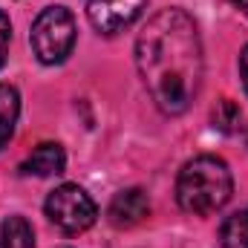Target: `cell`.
<instances>
[{"instance_id":"6da1fadb","label":"cell","mask_w":248,"mask_h":248,"mask_svg":"<svg viewBox=\"0 0 248 248\" xmlns=\"http://www.w3.org/2000/svg\"><path fill=\"white\" fill-rule=\"evenodd\" d=\"M136 66L165 116H182L202 87V41L185 9L156 12L136 38Z\"/></svg>"},{"instance_id":"7a4b0ae2","label":"cell","mask_w":248,"mask_h":248,"mask_svg":"<svg viewBox=\"0 0 248 248\" xmlns=\"http://www.w3.org/2000/svg\"><path fill=\"white\" fill-rule=\"evenodd\" d=\"M234 193V176L219 156H196L179 170L176 202L179 208L196 217L217 214L228 205Z\"/></svg>"},{"instance_id":"3957f363","label":"cell","mask_w":248,"mask_h":248,"mask_svg":"<svg viewBox=\"0 0 248 248\" xmlns=\"http://www.w3.org/2000/svg\"><path fill=\"white\" fill-rule=\"evenodd\" d=\"M32 52L38 55V61L52 66V63L66 61V55L75 46V17L69 9L63 6H49L44 9L35 23H32Z\"/></svg>"},{"instance_id":"277c9868","label":"cell","mask_w":248,"mask_h":248,"mask_svg":"<svg viewBox=\"0 0 248 248\" xmlns=\"http://www.w3.org/2000/svg\"><path fill=\"white\" fill-rule=\"evenodd\" d=\"M44 208H46L49 222L69 237L90 231L98 219V208H95L93 196L78 185H58L46 196Z\"/></svg>"},{"instance_id":"5b68a950","label":"cell","mask_w":248,"mask_h":248,"mask_svg":"<svg viewBox=\"0 0 248 248\" xmlns=\"http://www.w3.org/2000/svg\"><path fill=\"white\" fill-rule=\"evenodd\" d=\"M150 0H90L87 3V17L95 32L101 35H116L136 23L141 12L147 9Z\"/></svg>"},{"instance_id":"8992f818","label":"cell","mask_w":248,"mask_h":248,"mask_svg":"<svg viewBox=\"0 0 248 248\" xmlns=\"http://www.w3.org/2000/svg\"><path fill=\"white\" fill-rule=\"evenodd\" d=\"M150 214V199L141 187H127L119 190L107 208V219L116 225V228H133L139 225L144 217Z\"/></svg>"},{"instance_id":"52a82bcc","label":"cell","mask_w":248,"mask_h":248,"mask_svg":"<svg viewBox=\"0 0 248 248\" xmlns=\"http://www.w3.org/2000/svg\"><path fill=\"white\" fill-rule=\"evenodd\" d=\"M63 165H66V156H63V147L55 141H44L32 150V156L23 159L20 165V173L23 176H58L63 173Z\"/></svg>"},{"instance_id":"ba28073f","label":"cell","mask_w":248,"mask_h":248,"mask_svg":"<svg viewBox=\"0 0 248 248\" xmlns=\"http://www.w3.org/2000/svg\"><path fill=\"white\" fill-rule=\"evenodd\" d=\"M20 116V93L12 84H0V150L12 141Z\"/></svg>"},{"instance_id":"9c48e42d","label":"cell","mask_w":248,"mask_h":248,"mask_svg":"<svg viewBox=\"0 0 248 248\" xmlns=\"http://www.w3.org/2000/svg\"><path fill=\"white\" fill-rule=\"evenodd\" d=\"M0 248H35V231L29 219L9 217L0 225Z\"/></svg>"},{"instance_id":"30bf717a","label":"cell","mask_w":248,"mask_h":248,"mask_svg":"<svg viewBox=\"0 0 248 248\" xmlns=\"http://www.w3.org/2000/svg\"><path fill=\"white\" fill-rule=\"evenodd\" d=\"M222 248H248V208L231 214L219 231Z\"/></svg>"},{"instance_id":"8fae6325","label":"cell","mask_w":248,"mask_h":248,"mask_svg":"<svg viewBox=\"0 0 248 248\" xmlns=\"http://www.w3.org/2000/svg\"><path fill=\"white\" fill-rule=\"evenodd\" d=\"M214 124L222 130V133H234L237 124H240V107L231 101V98H222L214 110Z\"/></svg>"},{"instance_id":"7c38bea8","label":"cell","mask_w":248,"mask_h":248,"mask_svg":"<svg viewBox=\"0 0 248 248\" xmlns=\"http://www.w3.org/2000/svg\"><path fill=\"white\" fill-rule=\"evenodd\" d=\"M9 41H12V23H9V15L0 12V66L9 58Z\"/></svg>"},{"instance_id":"4fadbf2b","label":"cell","mask_w":248,"mask_h":248,"mask_svg":"<svg viewBox=\"0 0 248 248\" xmlns=\"http://www.w3.org/2000/svg\"><path fill=\"white\" fill-rule=\"evenodd\" d=\"M240 75H243V84H246V93H248V46L240 55Z\"/></svg>"},{"instance_id":"5bb4252c","label":"cell","mask_w":248,"mask_h":248,"mask_svg":"<svg viewBox=\"0 0 248 248\" xmlns=\"http://www.w3.org/2000/svg\"><path fill=\"white\" fill-rule=\"evenodd\" d=\"M231 3H234V6H237V9H240V12L248 17V0H231Z\"/></svg>"}]
</instances>
